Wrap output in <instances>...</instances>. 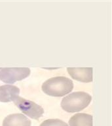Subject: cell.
Instances as JSON below:
<instances>
[{
  "instance_id": "ba28073f",
  "label": "cell",
  "mask_w": 112,
  "mask_h": 126,
  "mask_svg": "<svg viewBox=\"0 0 112 126\" xmlns=\"http://www.w3.org/2000/svg\"><path fill=\"white\" fill-rule=\"evenodd\" d=\"M69 126H92V116L85 113H77L69 120Z\"/></svg>"
},
{
  "instance_id": "6da1fadb",
  "label": "cell",
  "mask_w": 112,
  "mask_h": 126,
  "mask_svg": "<svg viewBox=\"0 0 112 126\" xmlns=\"http://www.w3.org/2000/svg\"><path fill=\"white\" fill-rule=\"evenodd\" d=\"M41 89L49 96H63L73 90V83L67 77H53L45 81L42 84Z\"/></svg>"
},
{
  "instance_id": "3957f363",
  "label": "cell",
  "mask_w": 112,
  "mask_h": 126,
  "mask_svg": "<svg viewBox=\"0 0 112 126\" xmlns=\"http://www.w3.org/2000/svg\"><path fill=\"white\" fill-rule=\"evenodd\" d=\"M13 101L14 104L19 108L23 114L33 120H38L43 116L44 110L39 104L31 100L16 95L13 98Z\"/></svg>"
},
{
  "instance_id": "30bf717a",
  "label": "cell",
  "mask_w": 112,
  "mask_h": 126,
  "mask_svg": "<svg viewBox=\"0 0 112 126\" xmlns=\"http://www.w3.org/2000/svg\"><path fill=\"white\" fill-rule=\"evenodd\" d=\"M1 68H0V70H1Z\"/></svg>"
},
{
  "instance_id": "52a82bcc",
  "label": "cell",
  "mask_w": 112,
  "mask_h": 126,
  "mask_svg": "<svg viewBox=\"0 0 112 126\" xmlns=\"http://www.w3.org/2000/svg\"><path fill=\"white\" fill-rule=\"evenodd\" d=\"M20 93V89L13 85H4L0 86V102L13 101L15 96Z\"/></svg>"
},
{
  "instance_id": "5b68a950",
  "label": "cell",
  "mask_w": 112,
  "mask_h": 126,
  "mask_svg": "<svg viewBox=\"0 0 112 126\" xmlns=\"http://www.w3.org/2000/svg\"><path fill=\"white\" fill-rule=\"evenodd\" d=\"M67 71L75 80L84 83L92 81V68H67Z\"/></svg>"
},
{
  "instance_id": "8992f818",
  "label": "cell",
  "mask_w": 112,
  "mask_h": 126,
  "mask_svg": "<svg viewBox=\"0 0 112 126\" xmlns=\"http://www.w3.org/2000/svg\"><path fill=\"white\" fill-rule=\"evenodd\" d=\"M3 126H31V121L22 114H10L4 119Z\"/></svg>"
},
{
  "instance_id": "277c9868",
  "label": "cell",
  "mask_w": 112,
  "mask_h": 126,
  "mask_svg": "<svg viewBox=\"0 0 112 126\" xmlns=\"http://www.w3.org/2000/svg\"><path fill=\"white\" fill-rule=\"evenodd\" d=\"M30 72L29 68H3L0 70V80L6 83H14L26 78Z\"/></svg>"
},
{
  "instance_id": "7a4b0ae2",
  "label": "cell",
  "mask_w": 112,
  "mask_h": 126,
  "mask_svg": "<svg viewBox=\"0 0 112 126\" xmlns=\"http://www.w3.org/2000/svg\"><path fill=\"white\" fill-rule=\"evenodd\" d=\"M92 96L86 92L76 91L68 94L61 101V107L70 113L79 112L89 105Z\"/></svg>"
},
{
  "instance_id": "9c48e42d",
  "label": "cell",
  "mask_w": 112,
  "mask_h": 126,
  "mask_svg": "<svg viewBox=\"0 0 112 126\" xmlns=\"http://www.w3.org/2000/svg\"><path fill=\"white\" fill-rule=\"evenodd\" d=\"M40 126H69L66 122L59 119H48L41 124Z\"/></svg>"
}]
</instances>
